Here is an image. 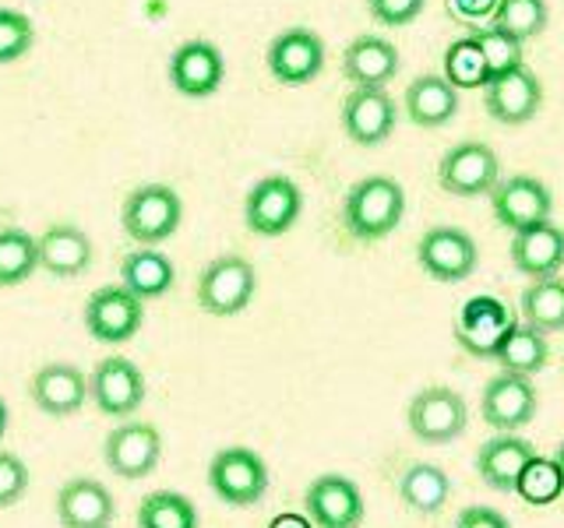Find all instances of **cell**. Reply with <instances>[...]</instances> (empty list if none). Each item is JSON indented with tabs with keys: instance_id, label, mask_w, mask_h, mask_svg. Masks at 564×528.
<instances>
[{
	"instance_id": "8",
	"label": "cell",
	"mask_w": 564,
	"mask_h": 528,
	"mask_svg": "<svg viewBox=\"0 0 564 528\" xmlns=\"http://www.w3.org/2000/svg\"><path fill=\"white\" fill-rule=\"evenodd\" d=\"M304 211V194L290 176H264L243 201V222L254 237H282Z\"/></svg>"
},
{
	"instance_id": "27",
	"label": "cell",
	"mask_w": 564,
	"mask_h": 528,
	"mask_svg": "<svg viewBox=\"0 0 564 528\" xmlns=\"http://www.w3.org/2000/svg\"><path fill=\"white\" fill-rule=\"evenodd\" d=\"M173 282H176L173 261L163 251H155V246H138V251H131L120 261V286L131 289L141 304L166 296L173 289Z\"/></svg>"
},
{
	"instance_id": "20",
	"label": "cell",
	"mask_w": 564,
	"mask_h": 528,
	"mask_svg": "<svg viewBox=\"0 0 564 528\" xmlns=\"http://www.w3.org/2000/svg\"><path fill=\"white\" fill-rule=\"evenodd\" d=\"M508 257H511V264H516V272L525 275L529 282L561 275V268H564V229L554 222L522 229V233L511 237Z\"/></svg>"
},
{
	"instance_id": "11",
	"label": "cell",
	"mask_w": 564,
	"mask_h": 528,
	"mask_svg": "<svg viewBox=\"0 0 564 528\" xmlns=\"http://www.w3.org/2000/svg\"><path fill=\"white\" fill-rule=\"evenodd\" d=\"M490 208L494 219H498L511 233H522V229H533L551 222L554 216V194L546 190L543 180L536 176H508L498 187L490 190Z\"/></svg>"
},
{
	"instance_id": "43",
	"label": "cell",
	"mask_w": 564,
	"mask_h": 528,
	"mask_svg": "<svg viewBox=\"0 0 564 528\" xmlns=\"http://www.w3.org/2000/svg\"><path fill=\"white\" fill-rule=\"evenodd\" d=\"M8 422H11V416H8V402L0 398V440L8 437Z\"/></svg>"
},
{
	"instance_id": "22",
	"label": "cell",
	"mask_w": 564,
	"mask_h": 528,
	"mask_svg": "<svg viewBox=\"0 0 564 528\" xmlns=\"http://www.w3.org/2000/svg\"><path fill=\"white\" fill-rule=\"evenodd\" d=\"M113 515V493L88 475H75L57 493V518L64 528H110Z\"/></svg>"
},
{
	"instance_id": "10",
	"label": "cell",
	"mask_w": 564,
	"mask_h": 528,
	"mask_svg": "<svg viewBox=\"0 0 564 528\" xmlns=\"http://www.w3.org/2000/svg\"><path fill=\"white\" fill-rule=\"evenodd\" d=\"M102 458L120 480H145L163 458V437L145 419H123L102 440Z\"/></svg>"
},
{
	"instance_id": "5",
	"label": "cell",
	"mask_w": 564,
	"mask_h": 528,
	"mask_svg": "<svg viewBox=\"0 0 564 528\" xmlns=\"http://www.w3.org/2000/svg\"><path fill=\"white\" fill-rule=\"evenodd\" d=\"M437 184L452 198H480L501 184V158L487 141H458L441 155Z\"/></svg>"
},
{
	"instance_id": "13",
	"label": "cell",
	"mask_w": 564,
	"mask_h": 528,
	"mask_svg": "<svg viewBox=\"0 0 564 528\" xmlns=\"http://www.w3.org/2000/svg\"><path fill=\"white\" fill-rule=\"evenodd\" d=\"M484 106H487V117L505 123V128H522L529 123L543 106V85L533 75V67H516V70H505V75L490 78L484 85Z\"/></svg>"
},
{
	"instance_id": "36",
	"label": "cell",
	"mask_w": 564,
	"mask_h": 528,
	"mask_svg": "<svg viewBox=\"0 0 564 528\" xmlns=\"http://www.w3.org/2000/svg\"><path fill=\"white\" fill-rule=\"evenodd\" d=\"M473 40L480 43L484 57H487V67H490V78L505 75V70H516L522 67V43L511 40V35L498 32V29H476Z\"/></svg>"
},
{
	"instance_id": "12",
	"label": "cell",
	"mask_w": 564,
	"mask_h": 528,
	"mask_svg": "<svg viewBox=\"0 0 564 528\" xmlns=\"http://www.w3.org/2000/svg\"><path fill=\"white\" fill-rule=\"evenodd\" d=\"M416 261L434 282H463L476 272V243L458 226H431L416 243Z\"/></svg>"
},
{
	"instance_id": "7",
	"label": "cell",
	"mask_w": 564,
	"mask_h": 528,
	"mask_svg": "<svg viewBox=\"0 0 564 528\" xmlns=\"http://www.w3.org/2000/svg\"><path fill=\"white\" fill-rule=\"evenodd\" d=\"M88 398L102 413L113 419H128L134 416L149 398V384L141 366L134 360L123 356H106L93 366V377H88Z\"/></svg>"
},
{
	"instance_id": "42",
	"label": "cell",
	"mask_w": 564,
	"mask_h": 528,
	"mask_svg": "<svg viewBox=\"0 0 564 528\" xmlns=\"http://www.w3.org/2000/svg\"><path fill=\"white\" fill-rule=\"evenodd\" d=\"M269 528H314V521L307 515H293V510H286V515H275L269 521Z\"/></svg>"
},
{
	"instance_id": "3",
	"label": "cell",
	"mask_w": 564,
	"mask_h": 528,
	"mask_svg": "<svg viewBox=\"0 0 564 528\" xmlns=\"http://www.w3.org/2000/svg\"><path fill=\"white\" fill-rule=\"evenodd\" d=\"M181 219H184V201L166 184H145L131 190L120 211L123 233L141 246H155L170 240L181 229Z\"/></svg>"
},
{
	"instance_id": "16",
	"label": "cell",
	"mask_w": 564,
	"mask_h": 528,
	"mask_svg": "<svg viewBox=\"0 0 564 528\" xmlns=\"http://www.w3.org/2000/svg\"><path fill=\"white\" fill-rule=\"evenodd\" d=\"M399 120L395 99L384 88H352L343 99V131L349 134L352 145L375 148L381 141L392 138Z\"/></svg>"
},
{
	"instance_id": "29",
	"label": "cell",
	"mask_w": 564,
	"mask_h": 528,
	"mask_svg": "<svg viewBox=\"0 0 564 528\" xmlns=\"http://www.w3.org/2000/svg\"><path fill=\"white\" fill-rule=\"evenodd\" d=\"M448 472L431 462H413L399 475V497L416 515H437L448 501Z\"/></svg>"
},
{
	"instance_id": "33",
	"label": "cell",
	"mask_w": 564,
	"mask_h": 528,
	"mask_svg": "<svg viewBox=\"0 0 564 528\" xmlns=\"http://www.w3.org/2000/svg\"><path fill=\"white\" fill-rule=\"evenodd\" d=\"M546 18H551V11H546V0H501L498 11H494V18L484 25V29H498L505 35H511V40H536V35L546 29Z\"/></svg>"
},
{
	"instance_id": "30",
	"label": "cell",
	"mask_w": 564,
	"mask_h": 528,
	"mask_svg": "<svg viewBox=\"0 0 564 528\" xmlns=\"http://www.w3.org/2000/svg\"><path fill=\"white\" fill-rule=\"evenodd\" d=\"M519 314L529 328H536L543 334L564 331V278H540L529 282L519 296Z\"/></svg>"
},
{
	"instance_id": "26",
	"label": "cell",
	"mask_w": 564,
	"mask_h": 528,
	"mask_svg": "<svg viewBox=\"0 0 564 528\" xmlns=\"http://www.w3.org/2000/svg\"><path fill=\"white\" fill-rule=\"evenodd\" d=\"M405 117L416 128H445V123L458 113V92L441 78V75H420L405 85Z\"/></svg>"
},
{
	"instance_id": "28",
	"label": "cell",
	"mask_w": 564,
	"mask_h": 528,
	"mask_svg": "<svg viewBox=\"0 0 564 528\" xmlns=\"http://www.w3.org/2000/svg\"><path fill=\"white\" fill-rule=\"evenodd\" d=\"M494 360L505 370V374H519V377H533L551 360V342L546 334L529 328L525 321H511V328L505 331V339L494 352Z\"/></svg>"
},
{
	"instance_id": "41",
	"label": "cell",
	"mask_w": 564,
	"mask_h": 528,
	"mask_svg": "<svg viewBox=\"0 0 564 528\" xmlns=\"http://www.w3.org/2000/svg\"><path fill=\"white\" fill-rule=\"evenodd\" d=\"M455 528H511V521L501 515L498 507H487V504H469L458 510Z\"/></svg>"
},
{
	"instance_id": "31",
	"label": "cell",
	"mask_w": 564,
	"mask_h": 528,
	"mask_svg": "<svg viewBox=\"0 0 564 528\" xmlns=\"http://www.w3.org/2000/svg\"><path fill=\"white\" fill-rule=\"evenodd\" d=\"M198 507L176 490H155L138 504V528H198Z\"/></svg>"
},
{
	"instance_id": "19",
	"label": "cell",
	"mask_w": 564,
	"mask_h": 528,
	"mask_svg": "<svg viewBox=\"0 0 564 528\" xmlns=\"http://www.w3.org/2000/svg\"><path fill=\"white\" fill-rule=\"evenodd\" d=\"M269 70L282 85H307L325 67V43L311 29H286L269 46Z\"/></svg>"
},
{
	"instance_id": "1",
	"label": "cell",
	"mask_w": 564,
	"mask_h": 528,
	"mask_svg": "<svg viewBox=\"0 0 564 528\" xmlns=\"http://www.w3.org/2000/svg\"><path fill=\"white\" fill-rule=\"evenodd\" d=\"M405 216V190L392 176H364L343 201V226L352 240L378 243L388 233H395Z\"/></svg>"
},
{
	"instance_id": "9",
	"label": "cell",
	"mask_w": 564,
	"mask_h": 528,
	"mask_svg": "<svg viewBox=\"0 0 564 528\" xmlns=\"http://www.w3.org/2000/svg\"><path fill=\"white\" fill-rule=\"evenodd\" d=\"M141 324H145V304H141L131 289H123L120 282L117 286H102L88 296L85 328L96 342H102V345L131 342L141 331Z\"/></svg>"
},
{
	"instance_id": "15",
	"label": "cell",
	"mask_w": 564,
	"mask_h": 528,
	"mask_svg": "<svg viewBox=\"0 0 564 528\" xmlns=\"http://www.w3.org/2000/svg\"><path fill=\"white\" fill-rule=\"evenodd\" d=\"M304 515L314 528H360L364 521V493L339 472H325L304 493Z\"/></svg>"
},
{
	"instance_id": "2",
	"label": "cell",
	"mask_w": 564,
	"mask_h": 528,
	"mask_svg": "<svg viewBox=\"0 0 564 528\" xmlns=\"http://www.w3.org/2000/svg\"><path fill=\"white\" fill-rule=\"evenodd\" d=\"M405 422H410V433L420 444H452V440H458L469 427V405L455 387L431 384V387H420L410 398Z\"/></svg>"
},
{
	"instance_id": "23",
	"label": "cell",
	"mask_w": 564,
	"mask_h": 528,
	"mask_svg": "<svg viewBox=\"0 0 564 528\" xmlns=\"http://www.w3.org/2000/svg\"><path fill=\"white\" fill-rule=\"evenodd\" d=\"M536 454V448L529 444L525 437L519 433H498L490 437L487 444H480L476 451V472H480V480L498 490V493H516V483L525 469L529 458Z\"/></svg>"
},
{
	"instance_id": "21",
	"label": "cell",
	"mask_w": 564,
	"mask_h": 528,
	"mask_svg": "<svg viewBox=\"0 0 564 528\" xmlns=\"http://www.w3.org/2000/svg\"><path fill=\"white\" fill-rule=\"evenodd\" d=\"M223 75H226L223 53L205 40L184 43L170 61V81H173L176 92L187 96V99L212 96L223 85Z\"/></svg>"
},
{
	"instance_id": "14",
	"label": "cell",
	"mask_w": 564,
	"mask_h": 528,
	"mask_svg": "<svg viewBox=\"0 0 564 528\" xmlns=\"http://www.w3.org/2000/svg\"><path fill=\"white\" fill-rule=\"evenodd\" d=\"M536 387L529 377L519 374H501L490 377L484 395H480V416L487 427H494L498 433H519L522 427H529L536 416Z\"/></svg>"
},
{
	"instance_id": "35",
	"label": "cell",
	"mask_w": 564,
	"mask_h": 528,
	"mask_svg": "<svg viewBox=\"0 0 564 528\" xmlns=\"http://www.w3.org/2000/svg\"><path fill=\"white\" fill-rule=\"evenodd\" d=\"M516 493L533 507H546L554 504L561 493H564V472L554 458H543V454H533L525 462L519 483H516Z\"/></svg>"
},
{
	"instance_id": "17",
	"label": "cell",
	"mask_w": 564,
	"mask_h": 528,
	"mask_svg": "<svg viewBox=\"0 0 564 528\" xmlns=\"http://www.w3.org/2000/svg\"><path fill=\"white\" fill-rule=\"evenodd\" d=\"M511 310L501 304L498 296H473L469 304L458 310L455 321V342L469 352L473 360H494L505 331L511 328Z\"/></svg>"
},
{
	"instance_id": "18",
	"label": "cell",
	"mask_w": 564,
	"mask_h": 528,
	"mask_svg": "<svg viewBox=\"0 0 564 528\" xmlns=\"http://www.w3.org/2000/svg\"><path fill=\"white\" fill-rule=\"evenodd\" d=\"M29 395L35 402V409L46 413V416H78L88 402V377L75 363H64V360H53L43 363L40 370L32 374L29 381Z\"/></svg>"
},
{
	"instance_id": "4",
	"label": "cell",
	"mask_w": 564,
	"mask_h": 528,
	"mask_svg": "<svg viewBox=\"0 0 564 528\" xmlns=\"http://www.w3.org/2000/svg\"><path fill=\"white\" fill-rule=\"evenodd\" d=\"M269 465L251 448H223L208 462V490L229 507H254L269 493Z\"/></svg>"
},
{
	"instance_id": "32",
	"label": "cell",
	"mask_w": 564,
	"mask_h": 528,
	"mask_svg": "<svg viewBox=\"0 0 564 528\" xmlns=\"http://www.w3.org/2000/svg\"><path fill=\"white\" fill-rule=\"evenodd\" d=\"M40 268V240L25 229H0V286H22Z\"/></svg>"
},
{
	"instance_id": "44",
	"label": "cell",
	"mask_w": 564,
	"mask_h": 528,
	"mask_svg": "<svg viewBox=\"0 0 564 528\" xmlns=\"http://www.w3.org/2000/svg\"><path fill=\"white\" fill-rule=\"evenodd\" d=\"M554 462H557V465H561V472H564V440H561L557 451H554Z\"/></svg>"
},
{
	"instance_id": "37",
	"label": "cell",
	"mask_w": 564,
	"mask_h": 528,
	"mask_svg": "<svg viewBox=\"0 0 564 528\" xmlns=\"http://www.w3.org/2000/svg\"><path fill=\"white\" fill-rule=\"evenodd\" d=\"M32 46V22L22 11L0 8V64L18 61Z\"/></svg>"
},
{
	"instance_id": "34",
	"label": "cell",
	"mask_w": 564,
	"mask_h": 528,
	"mask_svg": "<svg viewBox=\"0 0 564 528\" xmlns=\"http://www.w3.org/2000/svg\"><path fill=\"white\" fill-rule=\"evenodd\" d=\"M445 81L455 88H484L490 81V67H487V57L480 43L473 40V35H463V40H455L445 53Z\"/></svg>"
},
{
	"instance_id": "6",
	"label": "cell",
	"mask_w": 564,
	"mask_h": 528,
	"mask_svg": "<svg viewBox=\"0 0 564 528\" xmlns=\"http://www.w3.org/2000/svg\"><path fill=\"white\" fill-rule=\"evenodd\" d=\"M258 275L254 264L240 254H223L208 261L198 275V304L212 317H234L254 299Z\"/></svg>"
},
{
	"instance_id": "25",
	"label": "cell",
	"mask_w": 564,
	"mask_h": 528,
	"mask_svg": "<svg viewBox=\"0 0 564 528\" xmlns=\"http://www.w3.org/2000/svg\"><path fill=\"white\" fill-rule=\"evenodd\" d=\"M93 264V240L85 229L57 222L40 237V268H46L57 278H78Z\"/></svg>"
},
{
	"instance_id": "39",
	"label": "cell",
	"mask_w": 564,
	"mask_h": 528,
	"mask_svg": "<svg viewBox=\"0 0 564 528\" xmlns=\"http://www.w3.org/2000/svg\"><path fill=\"white\" fill-rule=\"evenodd\" d=\"M423 4H427V0H367V11L375 22L399 29V25H410L423 11Z\"/></svg>"
},
{
	"instance_id": "40",
	"label": "cell",
	"mask_w": 564,
	"mask_h": 528,
	"mask_svg": "<svg viewBox=\"0 0 564 528\" xmlns=\"http://www.w3.org/2000/svg\"><path fill=\"white\" fill-rule=\"evenodd\" d=\"M498 4L501 0H448V11L455 22H463L476 32V29H484V22H490Z\"/></svg>"
},
{
	"instance_id": "45",
	"label": "cell",
	"mask_w": 564,
	"mask_h": 528,
	"mask_svg": "<svg viewBox=\"0 0 564 528\" xmlns=\"http://www.w3.org/2000/svg\"><path fill=\"white\" fill-rule=\"evenodd\" d=\"M561 370H564V356H561Z\"/></svg>"
},
{
	"instance_id": "38",
	"label": "cell",
	"mask_w": 564,
	"mask_h": 528,
	"mask_svg": "<svg viewBox=\"0 0 564 528\" xmlns=\"http://www.w3.org/2000/svg\"><path fill=\"white\" fill-rule=\"evenodd\" d=\"M29 469L14 451H0V507H11L25 497Z\"/></svg>"
},
{
	"instance_id": "24",
	"label": "cell",
	"mask_w": 564,
	"mask_h": 528,
	"mask_svg": "<svg viewBox=\"0 0 564 528\" xmlns=\"http://www.w3.org/2000/svg\"><path fill=\"white\" fill-rule=\"evenodd\" d=\"M399 50L381 35H357L343 53V75L352 88H384L399 75Z\"/></svg>"
}]
</instances>
